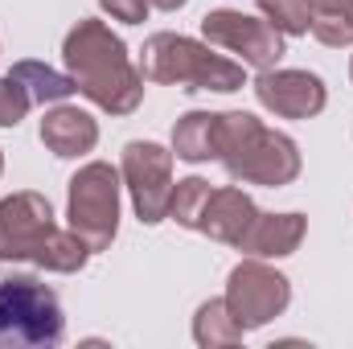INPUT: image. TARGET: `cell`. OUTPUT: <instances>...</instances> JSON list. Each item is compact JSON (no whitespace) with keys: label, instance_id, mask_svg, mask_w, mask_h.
<instances>
[{"label":"cell","instance_id":"1","mask_svg":"<svg viewBox=\"0 0 353 349\" xmlns=\"http://www.w3.org/2000/svg\"><path fill=\"white\" fill-rule=\"evenodd\" d=\"M62 58L70 66L74 90L90 99L99 111L107 115H132L144 99V74L140 66H132L128 46L119 33H111V25L103 21H79L66 41H62Z\"/></svg>","mask_w":353,"mask_h":349},{"label":"cell","instance_id":"2","mask_svg":"<svg viewBox=\"0 0 353 349\" xmlns=\"http://www.w3.org/2000/svg\"><path fill=\"white\" fill-rule=\"evenodd\" d=\"M0 259L4 263H33L41 271L74 275L90 259V247L74 230L54 226L50 197L21 189L0 201Z\"/></svg>","mask_w":353,"mask_h":349},{"label":"cell","instance_id":"3","mask_svg":"<svg viewBox=\"0 0 353 349\" xmlns=\"http://www.w3.org/2000/svg\"><path fill=\"white\" fill-rule=\"evenodd\" d=\"M218 161L243 185L279 189L300 177L296 140L267 128L251 111H218Z\"/></svg>","mask_w":353,"mask_h":349},{"label":"cell","instance_id":"4","mask_svg":"<svg viewBox=\"0 0 353 349\" xmlns=\"http://www.w3.org/2000/svg\"><path fill=\"white\" fill-rule=\"evenodd\" d=\"M140 74L144 83H165V87H185V90H230L247 87V74L239 62L214 54L210 46L181 37V33H152L140 50Z\"/></svg>","mask_w":353,"mask_h":349},{"label":"cell","instance_id":"5","mask_svg":"<svg viewBox=\"0 0 353 349\" xmlns=\"http://www.w3.org/2000/svg\"><path fill=\"white\" fill-rule=\"evenodd\" d=\"M66 337L58 292L33 275L0 279V349H54Z\"/></svg>","mask_w":353,"mask_h":349},{"label":"cell","instance_id":"6","mask_svg":"<svg viewBox=\"0 0 353 349\" xmlns=\"http://www.w3.org/2000/svg\"><path fill=\"white\" fill-rule=\"evenodd\" d=\"M119 173L107 161H90L70 177V230L94 251H107L119 230Z\"/></svg>","mask_w":353,"mask_h":349},{"label":"cell","instance_id":"7","mask_svg":"<svg viewBox=\"0 0 353 349\" xmlns=\"http://www.w3.org/2000/svg\"><path fill=\"white\" fill-rule=\"evenodd\" d=\"M123 185L132 193L136 218L144 226H157L169 218V201H173V152L152 144V140H132L123 144Z\"/></svg>","mask_w":353,"mask_h":349},{"label":"cell","instance_id":"8","mask_svg":"<svg viewBox=\"0 0 353 349\" xmlns=\"http://www.w3.org/2000/svg\"><path fill=\"white\" fill-rule=\"evenodd\" d=\"M222 300H226L230 317L251 333V329H263L267 321H275L288 308L292 283H288V275H279L263 259H247L226 275V296Z\"/></svg>","mask_w":353,"mask_h":349},{"label":"cell","instance_id":"9","mask_svg":"<svg viewBox=\"0 0 353 349\" xmlns=\"http://www.w3.org/2000/svg\"><path fill=\"white\" fill-rule=\"evenodd\" d=\"M201 37L218 50H230L243 58V66L255 70H271L283 58V33L267 21V17H251L239 8H218L201 17Z\"/></svg>","mask_w":353,"mask_h":349},{"label":"cell","instance_id":"10","mask_svg":"<svg viewBox=\"0 0 353 349\" xmlns=\"http://www.w3.org/2000/svg\"><path fill=\"white\" fill-rule=\"evenodd\" d=\"M255 99L279 119H312V115L325 111L329 90L308 70H279V66H271V70H259V79H255Z\"/></svg>","mask_w":353,"mask_h":349},{"label":"cell","instance_id":"11","mask_svg":"<svg viewBox=\"0 0 353 349\" xmlns=\"http://www.w3.org/2000/svg\"><path fill=\"white\" fill-rule=\"evenodd\" d=\"M255 201L239 189V185H222V189H210L201 214H197V235L214 239V243H226V247H239V239L247 235V226L255 222Z\"/></svg>","mask_w":353,"mask_h":349},{"label":"cell","instance_id":"12","mask_svg":"<svg viewBox=\"0 0 353 349\" xmlns=\"http://www.w3.org/2000/svg\"><path fill=\"white\" fill-rule=\"evenodd\" d=\"M304 214H255V222L239 239V251L251 259H283L304 243Z\"/></svg>","mask_w":353,"mask_h":349},{"label":"cell","instance_id":"13","mask_svg":"<svg viewBox=\"0 0 353 349\" xmlns=\"http://www.w3.org/2000/svg\"><path fill=\"white\" fill-rule=\"evenodd\" d=\"M41 144H46L54 157H62V161L83 157V152H90V148L99 144V123L90 119L87 111L58 103V107H50L46 119H41Z\"/></svg>","mask_w":353,"mask_h":349},{"label":"cell","instance_id":"14","mask_svg":"<svg viewBox=\"0 0 353 349\" xmlns=\"http://www.w3.org/2000/svg\"><path fill=\"white\" fill-rule=\"evenodd\" d=\"M173 157L201 165V161H218V115L214 111H189L181 115L173 128Z\"/></svg>","mask_w":353,"mask_h":349},{"label":"cell","instance_id":"15","mask_svg":"<svg viewBox=\"0 0 353 349\" xmlns=\"http://www.w3.org/2000/svg\"><path fill=\"white\" fill-rule=\"evenodd\" d=\"M308 4V33L321 46H350L353 41V0H304Z\"/></svg>","mask_w":353,"mask_h":349},{"label":"cell","instance_id":"16","mask_svg":"<svg viewBox=\"0 0 353 349\" xmlns=\"http://www.w3.org/2000/svg\"><path fill=\"white\" fill-rule=\"evenodd\" d=\"M243 325L230 317L226 300H205L193 317V341L201 349H222V346H239L243 341Z\"/></svg>","mask_w":353,"mask_h":349},{"label":"cell","instance_id":"17","mask_svg":"<svg viewBox=\"0 0 353 349\" xmlns=\"http://www.w3.org/2000/svg\"><path fill=\"white\" fill-rule=\"evenodd\" d=\"M8 74L29 90L33 103H62V99L74 94V79H70V74H58V70H50L46 62H33V58L17 62Z\"/></svg>","mask_w":353,"mask_h":349},{"label":"cell","instance_id":"18","mask_svg":"<svg viewBox=\"0 0 353 349\" xmlns=\"http://www.w3.org/2000/svg\"><path fill=\"white\" fill-rule=\"evenodd\" d=\"M210 181L205 177H185V181H176L173 185V201H169V218H173L176 226H185V230H193L197 226V214H201V206H205V197H210Z\"/></svg>","mask_w":353,"mask_h":349},{"label":"cell","instance_id":"19","mask_svg":"<svg viewBox=\"0 0 353 349\" xmlns=\"http://www.w3.org/2000/svg\"><path fill=\"white\" fill-rule=\"evenodd\" d=\"M255 4H259V12H263L283 37H300V33H308V25H312L304 0H255Z\"/></svg>","mask_w":353,"mask_h":349},{"label":"cell","instance_id":"20","mask_svg":"<svg viewBox=\"0 0 353 349\" xmlns=\"http://www.w3.org/2000/svg\"><path fill=\"white\" fill-rule=\"evenodd\" d=\"M29 107H33L29 90L21 87L12 74H4V79H0V128H17V123L29 115Z\"/></svg>","mask_w":353,"mask_h":349},{"label":"cell","instance_id":"21","mask_svg":"<svg viewBox=\"0 0 353 349\" xmlns=\"http://www.w3.org/2000/svg\"><path fill=\"white\" fill-rule=\"evenodd\" d=\"M99 4H103L115 21H123V25H140V21L148 17V8H152L148 0H99Z\"/></svg>","mask_w":353,"mask_h":349},{"label":"cell","instance_id":"22","mask_svg":"<svg viewBox=\"0 0 353 349\" xmlns=\"http://www.w3.org/2000/svg\"><path fill=\"white\" fill-rule=\"evenodd\" d=\"M152 8H161V12H176V8H185V0H148Z\"/></svg>","mask_w":353,"mask_h":349},{"label":"cell","instance_id":"23","mask_svg":"<svg viewBox=\"0 0 353 349\" xmlns=\"http://www.w3.org/2000/svg\"><path fill=\"white\" fill-rule=\"evenodd\" d=\"M0 173H4V152H0Z\"/></svg>","mask_w":353,"mask_h":349},{"label":"cell","instance_id":"24","mask_svg":"<svg viewBox=\"0 0 353 349\" xmlns=\"http://www.w3.org/2000/svg\"><path fill=\"white\" fill-rule=\"evenodd\" d=\"M350 79H353V58H350Z\"/></svg>","mask_w":353,"mask_h":349}]
</instances>
